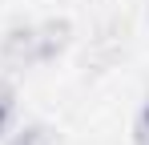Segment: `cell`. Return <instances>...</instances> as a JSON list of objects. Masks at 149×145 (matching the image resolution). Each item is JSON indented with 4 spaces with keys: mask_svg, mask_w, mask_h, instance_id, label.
Masks as SVG:
<instances>
[{
    "mask_svg": "<svg viewBox=\"0 0 149 145\" xmlns=\"http://www.w3.org/2000/svg\"><path fill=\"white\" fill-rule=\"evenodd\" d=\"M133 145H149V97L137 109V121H133Z\"/></svg>",
    "mask_w": 149,
    "mask_h": 145,
    "instance_id": "cell-4",
    "label": "cell"
},
{
    "mask_svg": "<svg viewBox=\"0 0 149 145\" xmlns=\"http://www.w3.org/2000/svg\"><path fill=\"white\" fill-rule=\"evenodd\" d=\"M12 145H61V141H56V133L45 129V125H28V129H20V133L12 137Z\"/></svg>",
    "mask_w": 149,
    "mask_h": 145,
    "instance_id": "cell-2",
    "label": "cell"
},
{
    "mask_svg": "<svg viewBox=\"0 0 149 145\" xmlns=\"http://www.w3.org/2000/svg\"><path fill=\"white\" fill-rule=\"evenodd\" d=\"M12 117H16V97H12V89L0 81V133L12 125Z\"/></svg>",
    "mask_w": 149,
    "mask_h": 145,
    "instance_id": "cell-3",
    "label": "cell"
},
{
    "mask_svg": "<svg viewBox=\"0 0 149 145\" xmlns=\"http://www.w3.org/2000/svg\"><path fill=\"white\" fill-rule=\"evenodd\" d=\"M69 45V20H36V24H16L4 32L0 56L12 69H40L56 61V52Z\"/></svg>",
    "mask_w": 149,
    "mask_h": 145,
    "instance_id": "cell-1",
    "label": "cell"
}]
</instances>
